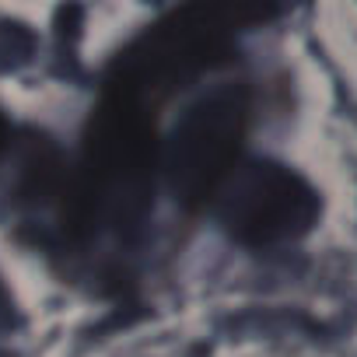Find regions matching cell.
Listing matches in <instances>:
<instances>
[{
    "instance_id": "2",
    "label": "cell",
    "mask_w": 357,
    "mask_h": 357,
    "mask_svg": "<svg viewBox=\"0 0 357 357\" xmlns=\"http://www.w3.org/2000/svg\"><path fill=\"white\" fill-rule=\"evenodd\" d=\"M312 211L308 186L280 165H245L221 190V218L228 231L252 245L301 235Z\"/></svg>"
},
{
    "instance_id": "4",
    "label": "cell",
    "mask_w": 357,
    "mask_h": 357,
    "mask_svg": "<svg viewBox=\"0 0 357 357\" xmlns=\"http://www.w3.org/2000/svg\"><path fill=\"white\" fill-rule=\"evenodd\" d=\"M0 151H4V123H0Z\"/></svg>"
},
{
    "instance_id": "3",
    "label": "cell",
    "mask_w": 357,
    "mask_h": 357,
    "mask_svg": "<svg viewBox=\"0 0 357 357\" xmlns=\"http://www.w3.org/2000/svg\"><path fill=\"white\" fill-rule=\"evenodd\" d=\"M15 322V308H11V298L4 294V287H0V329H8Z\"/></svg>"
},
{
    "instance_id": "1",
    "label": "cell",
    "mask_w": 357,
    "mask_h": 357,
    "mask_svg": "<svg viewBox=\"0 0 357 357\" xmlns=\"http://www.w3.org/2000/svg\"><path fill=\"white\" fill-rule=\"evenodd\" d=\"M245 130V98L225 91L197 105L168 144V175L175 193L186 204L204 200L214 186L225 183L231 158Z\"/></svg>"
}]
</instances>
